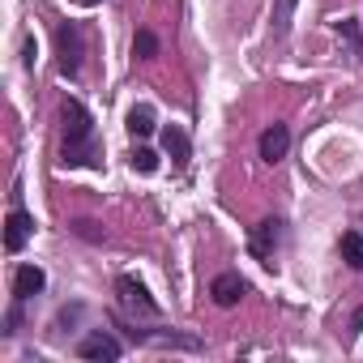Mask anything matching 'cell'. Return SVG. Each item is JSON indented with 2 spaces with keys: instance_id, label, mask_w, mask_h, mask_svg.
<instances>
[{
  "instance_id": "obj_1",
  "label": "cell",
  "mask_w": 363,
  "mask_h": 363,
  "mask_svg": "<svg viewBox=\"0 0 363 363\" xmlns=\"http://www.w3.org/2000/svg\"><path fill=\"white\" fill-rule=\"evenodd\" d=\"M99 158H103V145L94 137V120H90V111L77 99H69L65 103V145H60V162L65 167H99Z\"/></svg>"
},
{
  "instance_id": "obj_2",
  "label": "cell",
  "mask_w": 363,
  "mask_h": 363,
  "mask_svg": "<svg viewBox=\"0 0 363 363\" xmlns=\"http://www.w3.org/2000/svg\"><path fill=\"white\" fill-rule=\"evenodd\" d=\"M56 65H60L65 77H73V73L82 69V30H77L73 22L56 26Z\"/></svg>"
},
{
  "instance_id": "obj_3",
  "label": "cell",
  "mask_w": 363,
  "mask_h": 363,
  "mask_svg": "<svg viewBox=\"0 0 363 363\" xmlns=\"http://www.w3.org/2000/svg\"><path fill=\"white\" fill-rule=\"evenodd\" d=\"M116 295H120V303H124V308H133V312H141V316H158V303L150 299V291H145V282H141V278L120 274V278H116Z\"/></svg>"
},
{
  "instance_id": "obj_4",
  "label": "cell",
  "mask_w": 363,
  "mask_h": 363,
  "mask_svg": "<svg viewBox=\"0 0 363 363\" xmlns=\"http://www.w3.org/2000/svg\"><path fill=\"white\" fill-rule=\"evenodd\" d=\"M278 244H282V223H278V218H265V223L252 227V257H257V261L274 265Z\"/></svg>"
},
{
  "instance_id": "obj_5",
  "label": "cell",
  "mask_w": 363,
  "mask_h": 363,
  "mask_svg": "<svg viewBox=\"0 0 363 363\" xmlns=\"http://www.w3.org/2000/svg\"><path fill=\"white\" fill-rule=\"evenodd\" d=\"M77 354H82V359H99V363H103V359H107V363H116V359L124 354V346H120L111 333H103V329H99V333H86V337L77 342Z\"/></svg>"
},
{
  "instance_id": "obj_6",
  "label": "cell",
  "mask_w": 363,
  "mask_h": 363,
  "mask_svg": "<svg viewBox=\"0 0 363 363\" xmlns=\"http://www.w3.org/2000/svg\"><path fill=\"white\" fill-rule=\"evenodd\" d=\"M30 231H35V218H30L26 210H13V214L5 218V248H9V252H22L26 240H30Z\"/></svg>"
},
{
  "instance_id": "obj_7",
  "label": "cell",
  "mask_w": 363,
  "mask_h": 363,
  "mask_svg": "<svg viewBox=\"0 0 363 363\" xmlns=\"http://www.w3.org/2000/svg\"><path fill=\"white\" fill-rule=\"evenodd\" d=\"M286 150H291V128L286 124H269L261 133V158L265 162H278V158H286Z\"/></svg>"
},
{
  "instance_id": "obj_8",
  "label": "cell",
  "mask_w": 363,
  "mask_h": 363,
  "mask_svg": "<svg viewBox=\"0 0 363 363\" xmlns=\"http://www.w3.org/2000/svg\"><path fill=\"white\" fill-rule=\"evenodd\" d=\"M210 295H214L218 308H235V303L244 299V278H240V274H218V278L210 282Z\"/></svg>"
},
{
  "instance_id": "obj_9",
  "label": "cell",
  "mask_w": 363,
  "mask_h": 363,
  "mask_svg": "<svg viewBox=\"0 0 363 363\" xmlns=\"http://www.w3.org/2000/svg\"><path fill=\"white\" fill-rule=\"evenodd\" d=\"M48 286V274L39 269V265H22L18 274H13V299H30V295H39Z\"/></svg>"
},
{
  "instance_id": "obj_10",
  "label": "cell",
  "mask_w": 363,
  "mask_h": 363,
  "mask_svg": "<svg viewBox=\"0 0 363 363\" xmlns=\"http://www.w3.org/2000/svg\"><path fill=\"white\" fill-rule=\"evenodd\" d=\"M162 150H167L179 167H184V162H189V154H193V141H189V133L179 128V124H167V128H162Z\"/></svg>"
},
{
  "instance_id": "obj_11",
  "label": "cell",
  "mask_w": 363,
  "mask_h": 363,
  "mask_svg": "<svg viewBox=\"0 0 363 363\" xmlns=\"http://www.w3.org/2000/svg\"><path fill=\"white\" fill-rule=\"evenodd\" d=\"M137 342H150V346H179V350H197L201 342L197 337H184V333H150V329H128Z\"/></svg>"
},
{
  "instance_id": "obj_12",
  "label": "cell",
  "mask_w": 363,
  "mask_h": 363,
  "mask_svg": "<svg viewBox=\"0 0 363 363\" xmlns=\"http://www.w3.org/2000/svg\"><path fill=\"white\" fill-rule=\"evenodd\" d=\"M128 133H133V137H150V133H154V107H150V103H141V107L128 111Z\"/></svg>"
},
{
  "instance_id": "obj_13",
  "label": "cell",
  "mask_w": 363,
  "mask_h": 363,
  "mask_svg": "<svg viewBox=\"0 0 363 363\" xmlns=\"http://www.w3.org/2000/svg\"><path fill=\"white\" fill-rule=\"evenodd\" d=\"M342 261H346L350 269H363V235H359V231H346V235H342Z\"/></svg>"
},
{
  "instance_id": "obj_14",
  "label": "cell",
  "mask_w": 363,
  "mask_h": 363,
  "mask_svg": "<svg viewBox=\"0 0 363 363\" xmlns=\"http://www.w3.org/2000/svg\"><path fill=\"white\" fill-rule=\"evenodd\" d=\"M128 167L141 171V175H154V171H158V154H154L150 145H137V150L128 154Z\"/></svg>"
},
{
  "instance_id": "obj_15",
  "label": "cell",
  "mask_w": 363,
  "mask_h": 363,
  "mask_svg": "<svg viewBox=\"0 0 363 363\" xmlns=\"http://www.w3.org/2000/svg\"><path fill=\"white\" fill-rule=\"evenodd\" d=\"M337 35L354 48V56H359V65H363V30H359V22L354 18H346V22H337Z\"/></svg>"
},
{
  "instance_id": "obj_16",
  "label": "cell",
  "mask_w": 363,
  "mask_h": 363,
  "mask_svg": "<svg viewBox=\"0 0 363 363\" xmlns=\"http://www.w3.org/2000/svg\"><path fill=\"white\" fill-rule=\"evenodd\" d=\"M133 56H137V60H154V56H158V39H154L150 30H137V39H133Z\"/></svg>"
},
{
  "instance_id": "obj_17",
  "label": "cell",
  "mask_w": 363,
  "mask_h": 363,
  "mask_svg": "<svg viewBox=\"0 0 363 363\" xmlns=\"http://www.w3.org/2000/svg\"><path fill=\"white\" fill-rule=\"evenodd\" d=\"M299 5V0H278L274 5V35H286V26H291V9Z\"/></svg>"
},
{
  "instance_id": "obj_18",
  "label": "cell",
  "mask_w": 363,
  "mask_h": 363,
  "mask_svg": "<svg viewBox=\"0 0 363 363\" xmlns=\"http://www.w3.org/2000/svg\"><path fill=\"white\" fill-rule=\"evenodd\" d=\"M73 231H77L82 240H103V231H94V223H77Z\"/></svg>"
},
{
  "instance_id": "obj_19",
  "label": "cell",
  "mask_w": 363,
  "mask_h": 363,
  "mask_svg": "<svg viewBox=\"0 0 363 363\" xmlns=\"http://www.w3.org/2000/svg\"><path fill=\"white\" fill-rule=\"evenodd\" d=\"M90 5H94V0H90Z\"/></svg>"
}]
</instances>
